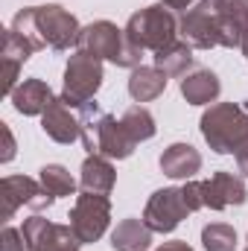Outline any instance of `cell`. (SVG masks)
<instances>
[{"instance_id":"obj_1","label":"cell","mask_w":248,"mask_h":251,"mask_svg":"<svg viewBox=\"0 0 248 251\" xmlns=\"http://www.w3.org/2000/svg\"><path fill=\"white\" fill-rule=\"evenodd\" d=\"M79 120H82V137L79 140L88 149V155H105L111 161H125L137 149V143L125 131L123 120L99 111V105L94 100L85 108H79Z\"/></svg>"},{"instance_id":"obj_2","label":"cell","mask_w":248,"mask_h":251,"mask_svg":"<svg viewBox=\"0 0 248 251\" xmlns=\"http://www.w3.org/2000/svg\"><path fill=\"white\" fill-rule=\"evenodd\" d=\"M198 128L216 155H237L248 143V111L234 102H213L201 114Z\"/></svg>"},{"instance_id":"obj_3","label":"cell","mask_w":248,"mask_h":251,"mask_svg":"<svg viewBox=\"0 0 248 251\" xmlns=\"http://www.w3.org/2000/svg\"><path fill=\"white\" fill-rule=\"evenodd\" d=\"M76 50H85L91 56H97L99 62H111L117 67H140V59L146 50H140L137 44H131L125 38V29H120L111 21H94L88 26H82Z\"/></svg>"},{"instance_id":"obj_4","label":"cell","mask_w":248,"mask_h":251,"mask_svg":"<svg viewBox=\"0 0 248 251\" xmlns=\"http://www.w3.org/2000/svg\"><path fill=\"white\" fill-rule=\"evenodd\" d=\"M125 38L131 44H137L140 50L158 53L167 44L178 41V21L173 15V9H167L164 3L155 6H143L140 12H134L125 24Z\"/></svg>"},{"instance_id":"obj_5","label":"cell","mask_w":248,"mask_h":251,"mask_svg":"<svg viewBox=\"0 0 248 251\" xmlns=\"http://www.w3.org/2000/svg\"><path fill=\"white\" fill-rule=\"evenodd\" d=\"M102 79H105V70L97 56H91L85 50H73L67 59V67H64L62 100L70 108H85L102 88Z\"/></svg>"},{"instance_id":"obj_6","label":"cell","mask_w":248,"mask_h":251,"mask_svg":"<svg viewBox=\"0 0 248 251\" xmlns=\"http://www.w3.org/2000/svg\"><path fill=\"white\" fill-rule=\"evenodd\" d=\"M178 35L193 50L222 47V29H219V15L213 0H198L196 6L187 9L178 21Z\"/></svg>"},{"instance_id":"obj_7","label":"cell","mask_w":248,"mask_h":251,"mask_svg":"<svg viewBox=\"0 0 248 251\" xmlns=\"http://www.w3.org/2000/svg\"><path fill=\"white\" fill-rule=\"evenodd\" d=\"M111 225V199L97 196V193H82L76 196V204L70 210V228L82 240V246L97 243Z\"/></svg>"},{"instance_id":"obj_8","label":"cell","mask_w":248,"mask_h":251,"mask_svg":"<svg viewBox=\"0 0 248 251\" xmlns=\"http://www.w3.org/2000/svg\"><path fill=\"white\" fill-rule=\"evenodd\" d=\"M0 199H3V222L15 219L18 207H29V210H47L56 196H50L41 181L29 178V176H6L0 181Z\"/></svg>"},{"instance_id":"obj_9","label":"cell","mask_w":248,"mask_h":251,"mask_svg":"<svg viewBox=\"0 0 248 251\" xmlns=\"http://www.w3.org/2000/svg\"><path fill=\"white\" fill-rule=\"evenodd\" d=\"M35 21H38V32H41V41L56 50V53H64L70 47H76L79 41V21L76 15H70L64 6L59 3H47V6H35Z\"/></svg>"},{"instance_id":"obj_10","label":"cell","mask_w":248,"mask_h":251,"mask_svg":"<svg viewBox=\"0 0 248 251\" xmlns=\"http://www.w3.org/2000/svg\"><path fill=\"white\" fill-rule=\"evenodd\" d=\"M187 216H190V207L181 196V187L155 190L143 207V222L152 228V234H173Z\"/></svg>"},{"instance_id":"obj_11","label":"cell","mask_w":248,"mask_h":251,"mask_svg":"<svg viewBox=\"0 0 248 251\" xmlns=\"http://www.w3.org/2000/svg\"><path fill=\"white\" fill-rule=\"evenodd\" d=\"M24 237L29 243L32 251H79L82 249V240L76 237V231L70 225H59V222H50L44 216H29L24 222Z\"/></svg>"},{"instance_id":"obj_12","label":"cell","mask_w":248,"mask_h":251,"mask_svg":"<svg viewBox=\"0 0 248 251\" xmlns=\"http://www.w3.org/2000/svg\"><path fill=\"white\" fill-rule=\"evenodd\" d=\"M222 29V47L248 50V0H213Z\"/></svg>"},{"instance_id":"obj_13","label":"cell","mask_w":248,"mask_h":251,"mask_svg":"<svg viewBox=\"0 0 248 251\" xmlns=\"http://www.w3.org/2000/svg\"><path fill=\"white\" fill-rule=\"evenodd\" d=\"M201 196H204V207L210 210H225L231 204H246L248 199V190H246V181L234 173H213L210 178L201 181Z\"/></svg>"},{"instance_id":"obj_14","label":"cell","mask_w":248,"mask_h":251,"mask_svg":"<svg viewBox=\"0 0 248 251\" xmlns=\"http://www.w3.org/2000/svg\"><path fill=\"white\" fill-rule=\"evenodd\" d=\"M41 128L50 140H56L62 146H70L82 137V120H79V114H73V108L62 97H56L50 102V108L41 114Z\"/></svg>"},{"instance_id":"obj_15","label":"cell","mask_w":248,"mask_h":251,"mask_svg":"<svg viewBox=\"0 0 248 251\" xmlns=\"http://www.w3.org/2000/svg\"><path fill=\"white\" fill-rule=\"evenodd\" d=\"M161 164V173L167 178H175V181H190L198 170H201V152L190 143H173L161 152L158 158Z\"/></svg>"},{"instance_id":"obj_16","label":"cell","mask_w":248,"mask_h":251,"mask_svg":"<svg viewBox=\"0 0 248 251\" xmlns=\"http://www.w3.org/2000/svg\"><path fill=\"white\" fill-rule=\"evenodd\" d=\"M12 108L18 111V114H24V117H38V114H44L47 108H50V102L56 100L53 97V91H50V85L44 82V79H24L15 91H12Z\"/></svg>"},{"instance_id":"obj_17","label":"cell","mask_w":248,"mask_h":251,"mask_svg":"<svg viewBox=\"0 0 248 251\" xmlns=\"http://www.w3.org/2000/svg\"><path fill=\"white\" fill-rule=\"evenodd\" d=\"M117 184V170L111 164V158L105 155H88L82 161L79 170V187L82 193H97V196H108Z\"/></svg>"},{"instance_id":"obj_18","label":"cell","mask_w":248,"mask_h":251,"mask_svg":"<svg viewBox=\"0 0 248 251\" xmlns=\"http://www.w3.org/2000/svg\"><path fill=\"white\" fill-rule=\"evenodd\" d=\"M219 94H222V82L207 67H198L181 79V97L190 105H213L219 100Z\"/></svg>"},{"instance_id":"obj_19","label":"cell","mask_w":248,"mask_h":251,"mask_svg":"<svg viewBox=\"0 0 248 251\" xmlns=\"http://www.w3.org/2000/svg\"><path fill=\"white\" fill-rule=\"evenodd\" d=\"M167 73H161L155 64H140L128 76V94L134 102H152L167 91Z\"/></svg>"},{"instance_id":"obj_20","label":"cell","mask_w":248,"mask_h":251,"mask_svg":"<svg viewBox=\"0 0 248 251\" xmlns=\"http://www.w3.org/2000/svg\"><path fill=\"white\" fill-rule=\"evenodd\" d=\"M152 246V228L143 219L128 216L123 222H117V228L111 231V249L114 251H146Z\"/></svg>"},{"instance_id":"obj_21","label":"cell","mask_w":248,"mask_h":251,"mask_svg":"<svg viewBox=\"0 0 248 251\" xmlns=\"http://www.w3.org/2000/svg\"><path fill=\"white\" fill-rule=\"evenodd\" d=\"M152 59H155V67L167 76H187V70L193 67V47L178 38V41L167 44L164 50H158Z\"/></svg>"},{"instance_id":"obj_22","label":"cell","mask_w":248,"mask_h":251,"mask_svg":"<svg viewBox=\"0 0 248 251\" xmlns=\"http://www.w3.org/2000/svg\"><path fill=\"white\" fill-rule=\"evenodd\" d=\"M120 120H123L125 131L131 134V140H134V143H143V140L155 137V131H158L152 111H149V108H143V105H128L123 114H120Z\"/></svg>"},{"instance_id":"obj_23","label":"cell","mask_w":248,"mask_h":251,"mask_svg":"<svg viewBox=\"0 0 248 251\" xmlns=\"http://www.w3.org/2000/svg\"><path fill=\"white\" fill-rule=\"evenodd\" d=\"M38 181L44 184V190L56 199L62 196H73L76 193V178L70 176V170L62 167V164H44L38 170Z\"/></svg>"},{"instance_id":"obj_24","label":"cell","mask_w":248,"mask_h":251,"mask_svg":"<svg viewBox=\"0 0 248 251\" xmlns=\"http://www.w3.org/2000/svg\"><path fill=\"white\" fill-rule=\"evenodd\" d=\"M201 246H204V251H234L237 231L228 222H210L201 228Z\"/></svg>"},{"instance_id":"obj_25","label":"cell","mask_w":248,"mask_h":251,"mask_svg":"<svg viewBox=\"0 0 248 251\" xmlns=\"http://www.w3.org/2000/svg\"><path fill=\"white\" fill-rule=\"evenodd\" d=\"M12 32H18L21 38H26L35 50H44L47 44L41 41V32H38V21H35V6H26V9H21L15 18H12V26H9Z\"/></svg>"},{"instance_id":"obj_26","label":"cell","mask_w":248,"mask_h":251,"mask_svg":"<svg viewBox=\"0 0 248 251\" xmlns=\"http://www.w3.org/2000/svg\"><path fill=\"white\" fill-rule=\"evenodd\" d=\"M0 251H32V249H29L24 231L9 225V228H3V234H0Z\"/></svg>"},{"instance_id":"obj_27","label":"cell","mask_w":248,"mask_h":251,"mask_svg":"<svg viewBox=\"0 0 248 251\" xmlns=\"http://www.w3.org/2000/svg\"><path fill=\"white\" fill-rule=\"evenodd\" d=\"M181 196H184V201H187V207H190V213H196V210H201V207H204L201 181H196V178L184 181V187H181Z\"/></svg>"},{"instance_id":"obj_28","label":"cell","mask_w":248,"mask_h":251,"mask_svg":"<svg viewBox=\"0 0 248 251\" xmlns=\"http://www.w3.org/2000/svg\"><path fill=\"white\" fill-rule=\"evenodd\" d=\"M0 134H3V155H0V164H9V161L15 158V152H18V146H15V134H12L9 123H0Z\"/></svg>"},{"instance_id":"obj_29","label":"cell","mask_w":248,"mask_h":251,"mask_svg":"<svg viewBox=\"0 0 248 251\" xmlns=\"http://www.w3.org/2000/svg\"><path fill=\"white\" fill-rule=\"evenodd\" d=\"M155 251H193V246H187L184 240H170V243H161Z\"/></svg>"},{"instance_id":"obj_30","label":"cell","mask_w":248,"mask_h":251,"mask_svg":"<svg viewBox=\"0 0 248 251\" xmlns=\"http://www.w3.org/2000/svg\"><path fill=\"white\" fill-rule=\"evenodd\" d=\"M234 158H237V170H240V176H246V178H248V143L237 152V155H234Z\"/></svg>"},{"instance_id":"obj_31","label":"cell","mask_w":248,"mask_h":251,"mask_svg":"<svg viewBox=\"0 0 248 251\" xmlns=\"http://www.w3.org/2000/svg\"><path fill=\"white\" fill-rule=\"evenodd\" d=\"M161 3H164L167 9H175V12H187V9H190V6H196L198 0H161Z\"/></svg>"},{"instance_id":"obj_32","label":"cell","mask_w":248,"mask_h":251,"mask_svg":"<svg viewBox=\"0 0 248 251\" xmlns=\"http://www.w3.org/2000/svg\"><path fill=\"white\" fill-rule=\"evenodd\" d=\"M243 56H246V62H248V50H246V53H243Z\"/></svg>"},{"instance_id":"obj_33","label":"cell","mask_w":248,"mask_h":251,"mask_svg":"<svg viewBox=\"0 0 248 251\" xmlns=\"http://www.w3.org/2000/svg\"><path fill=\"white\" fill-rule=\"evenodd\" d=\"M246 111H248V102H246Z\"/></svg>"},{"instance_id":"obj_34","label":"cell","mask_w":248,"mask_h":251,"mask_svg":"<svg viewBox=\"0 0 248 251\" xmlns=\"http://www.w3.org/2000/svg\"><path fill=\"white\" fill-rule=\"evenodd\" d=\"M243 251H248V249H243Z\"/></svg>"}]
</instances>
